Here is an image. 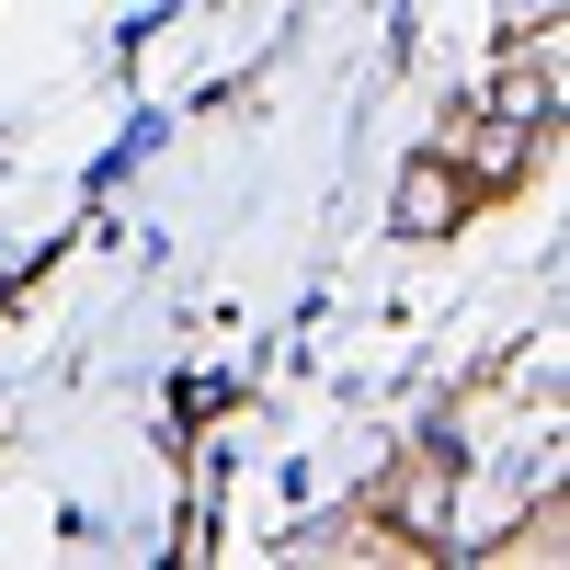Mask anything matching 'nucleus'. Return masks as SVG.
<instances>
[{
  "instance_id": "obj_1",
  "label": "nucleus",
  "mask_w": 570,
  "mask_h": 570,
  "mask_svg": "<svg viewBox=\"0 0 570 570\" xmlns=\"http://www.w3.org/2000/svg\"><path fill=\"white\" fill-rule=\"evenodd\" d=\"M456 206H468V183H456V171H411V228H445Z\"/></svg>"
}]
</instances>
